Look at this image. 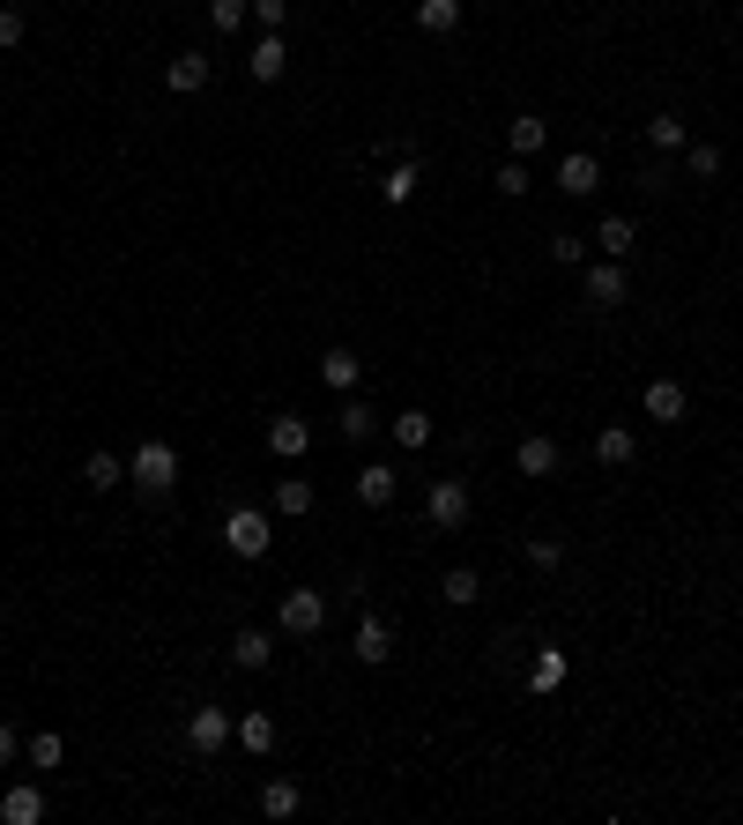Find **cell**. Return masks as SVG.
Instances as JSON below:
<instances>
[{
	"mask_svg": "<svg viewBox=\"0 0 743 825\" xmlns=\"http://www.w3.org/2000/svg\"><path fill=\"white\" fill-rule=\"evenodd\" d=\"M223 550L260 566V558L276 550V529H268V513H260V506H231V513H223Z\"/></svg>",
	"mask_w": 743,
	"mask_h": 825,
	"instance_id": "1",
	"label": "cell"
},
{
	"mask_svg": "<svg viewBox=\"0 0 743 825\" xmlns=\"http://www.w3.org/2000/svg\"><path fill=\"white\" fill-rule=\"evenodd\" d=\"M126 476H134L142 492H157V498H165L171 484H179V454H171L165 439H142V447H134V461H126Z\"/></svg>",
	"mask_w": 743,
	"mask_h": 825,
	"instance_id": "2",
	"label": "cell"
},
{
	"mask_svg": "<svg viewBox=\"0 0 743 825\" xmlns=\"http://www.w3.org/2000/svg\"><path fill=\"white\" fill-rule=\"evenodd\" d=\"M239 737V714H223V706H194V721H186V743H194V759H216L223 743Z\"/></svg>",
	"mask_w": 743,
	"mask_h": 825,
	"instance_id": "3",
	"label": "cell"
},
{
	"mask_svg": "<svg viewBox=\"0 0 743 825\" xmlns=\"http://www.w3.org/2000/svg\"><path fill=\"white\" fill-rule=\"evenodd\" d=\"M276 624H283V632H297V640H313V632L328 624V595H313V587H290L283 610H276Z\"/></svg>",
	"mask_w": 743,
	"mask_h": 825,
	"instance_id": "4",
	"label": "cell"
},
{
	"mask_svg": "<svg viewBox=\"0 0 743 825\" xmlns=\"http://www.w3.org/2000/svg\"><path fill=\"white\" fill-rule=\"evenodd\" d=\"M424 521L454 536L461 521H468V484H454V476H439V484H431V498H424Z\"/></svg>",
	"mask_w": 743,
	"mask_h": 825,
	"instance_id": "5",
	"label": "cell"
},
{
	"mask_svg": "<svg viewBox=\"0 0 743 825\" xmlns=\"http://www.w3.org/2000/svg\"><path fill=\"white\" fill-rule=\"evenodd\" d=\"M350 655L365 662V669L394 662V624H387V618H372V610H365V618H357V640H350Z\"/></svg>",
	"mask_w": 743,
	"mask_h": 825,
	"instance_id": "6",
	"label": "cell"
},
{
	"mask_svg": "<svg viewBox=\"0 0 743 825\" xmlns=\"http://www.w3.org/2000/svg\"><path fill=\"white\" fill-rule=\"evenodd\" d=\"M587 305H602V313H618L624 305V260H595V268H587Z\"/></svg>",
	"mask_w": 743,
	"mask_h": 825,
	"instance_id": "7",
	"label": "cell"
},
{
	"mask_svg": "<svg viewBox=\"0 0 743 825\" xmlns=\"http://www.w3.org/2000/svg\"><path fill=\"white\" fill-rule=\"evenodd\" d=\"M305 447H313V424H305V416H276V424H268V454L276 461H297Z\"/></svg>",
	"mask_w": 743,
	"mask_h": 825,
	"instance_id": "8",
	"label": "cell"
},
{
	"mask_svg": "<svg viewBox=\"0 0 743 825\" xmlns=\"http://www.w3.org/2000/svg\"><path fill=\"white\" fill-rule=\"evenodd\" d=\"M640 402H647V416H661V424H684V410H692V395H684L677 379H647Z\"/></svg>",
	"mask_w": 743,
	"mask_h": 825,
	"instance_id": "9",
	"label": "cell"
},
{
	"mask_svg": "<svg viewBox=\"0 0 743 825\" xmlns=\"http://www.w3.org/2000/svg\"><path fill=\"white\" fill-rule=\"evenodd\" d=\"M513 469H521V476H558V439L528 432V439L513 447Z\"/></svg>",
	"mask_w": 743,
	"mask_h": 825,
	"instance_id": "10",
	"label": "cell"
},
{
	"mask_svg": "<svg viewBox=\"0 0 743 825\" xmlns=\"http://www.w3.org/2000/svg\"><path fill=\"white\" fill-rule=\"evenodd\" d=\"M208 75H216V60H208V52H179V60L165 68V83L179 89V97H194V89H202Z\"/></svg>",
	"mask_w": 743,
	"mask_h": 825,
	"instance_id": "11",
	"label": "cell"
},
{
	"mask_svg": "<svg viewBox=\"0 0 743 825\" xmlns=\"http://www.w3.org/2000/svg\"><path fill=\"white\" fill-rule=\"evenodd\" d=\"M632 454H640V439H632L624 424H602V432H595V461H602V469H632Z\"/></svg>",
	"mask_w": 743,
	"mask_h": 825,
	"instance_id": "12",
	"label": "cell"
},
{
	"mask_svg": "<svg viewBox=\"0 0 743 825\" xmlns=\"http://www.w3.org/2000/svg\"><path fill=\"white\" fill-rule=\"evenodd\" d=\"M350 492H357V506H387V498H394V469H387V461H365V469L350 476Z\"/></svg>",
	"mask_w": 743,
	"mask_h": 825,
	"instance_id": "13",
	"label": "cell"
},
{
	"mask_svg": "<svg viewBox=\"0 0 743 825\" xmlns=\"http://www.w3.org/2000/svg\"><path fill=\"white\" fill-rule=\"evenodd\" d=\"M416 31H424V38H454L461 31V0H416Z\"/></svg>",
	"mask_w": 743,
	"mask_h": 825,
	"instance_id": "14",
	"label": "cell"
},
{
	"mask_svg": "<svg viewBox=\"0 0 743 825\" xmlns=\"http://www.w3.org/2000/svg\"><path fill=\"white\" fill-rule=\"evenodd\" d=\"M246 68H253V83H283V68H290V45L276 38V31H268V38L253 45V60H246Z\"/></svg>",
	"mask_w": 743,
	"mask_h": 825,
	"instance_id": "15",
	"label": "cell"
},
{
	"mask_svg": "<svg viewBox=\"0 0 743 825\" xmlns=\"http://www.w3.org/2000/svg\"><path fill=\"white\" fill-rule=\"evenodd\" d=\"M0 818H8V825H38L45 818V796L31 781H15L8 796H0Z\"/></svg>",
	"mask_w": 743,
	"mask_h": 825,
	"instance_id": "16",
	"label": "cell"
},
{
	"mask_svg": "<svg viewBox=\"0 0 743 825\" xmlns=\"http://www.w3.org/2000/svg\"><path fill=\"white\" fill-rule=\"evenodd\" d=\"M595 246H602V260H624V253L640 246V231H632V216H602V223H595Z\"/></svg>",
	"mask_w": 743,
	"mask_h": 825,
	"instance_id": "17",
	"label": "cell"
},
{
	"mask_svg": "<svg viewBox=\"0 0 743 825\" xmlns=\"http://www.w3.org/2000/svg\"><path fill=\"white\" fill-rule=\"evenodd\" d=\"M83 484H89V492H120V484H126V461L112 454V447H97V454L83 461Z\"/></svg>",
	"mask_w": 743,
	"mask_h": 825,
	"instance_id": "18",
	"label": "cell"
},
{
	"mask_svg": "<svg viewBox=\"0 0 743 825\" xmlns=\"http://www.w3.org/2000/svg\"><path fill=\"white\" fill-rule=\"evenodd\" d=\"M484 595V573L476 566H447V580H439V603H454V610H468Z\"/></svg>",
	"mask_w": 743,
	"mask_h": 825,
	"instance_id": "19",
	"label": "cell"
},
{
	"mask_svg": "<svg viewBox=\"0 0 743 825\" xmlns=\"http://www.w3.org/2000/svg\"><path fill=\"white\" fill-rule=\"evenodd\" d=\"M558 186H565V194H595V186H602V165H595L587 149H573V157L558 165Z\"/></svg>",
	"mask_w": 743,
	"mask_h": 825,
	"instance_id": "20",
	"label": "cell"
},
{
	"mask_svg": "<svg viewBox=\"0 0 743 825\" xmlns=\"http://www.w3.org/2000/svg\"><path fill=\"white\" fill-rule=\"evenodd\" d=\"M231 662H239V669H268V662H276V640H268L260 624H246V632L231 640Z\"/></svg>",
	"mask_w": 743,
	"mask_h": 825,
	"instance_id": "21",
	"label": "cell"
},
{
	"mask_svg": "<svg viewBox=\"0 0 743 825\" xmlns=\"http://www.w3.org/2000/svg\"><path fill=\"white\" fill-rule=\"evenodd\" d=\"M239 751H246V759H268V751H276V721H268V714H239Z\"/></svg>",
	"mask_w": 743,
	"mask_h": 825,
	"instance_id": "22",
	"label": "cell"
},
{
	"mask_svg": "<svg viewBox=\"0 0 743 825\" xmlns=\"http://www.w3.org/2000/svg\"><path fill=\"white\" fill-rule=\"evenodd\" d=\"M506 142H513V157H536L543 142H550V126H543V120H536V112H521V120L506 126Z\"/></svg>",
	"mask_w": 743,
	"mask_h": 825,
	"instance_id": "23",
	"label": "cell"
},
{
	"mask_svg": "<svg viewBox=\"0 0 743 825\" xmlns=\"http://www.w3.org/2000/svg\"><path fill=\"white\" fill-rule=\"evenodd\" d=\"M647 142H655L661 157H677V149H684V142H692V126L677 120V112H661V120H647Z\"/></svg>",
	"mask_w": 743,
	"mask_h": 825,
	"instance_id": "24",
	"label": "cell"
},
{
	"mask_svg": "<svg viewBox=\"0 0 743 825\" xmlns=\"http://www.w3.org/2000/svg\"><path fill=\"white\" fill-rule=\"evenodd\" d=\"M334 424H342V439H350V447H365L372 432H379V416H372L365 402H342V410H334Z\"/></svg>",
	"mask_w": 743,
	"mask_h": 825,
	"instance_id": "25",
	"label": "cell"
},
{
	"mask_svg": "<svg viewBox=\"0 0 743 825\" xmlns=\"http://www.w3.org/2000/svg\"><path fill=\"white\" fill-rule=\"evenodd\" d=\"M297 803H305V788L297 781H268L260 788V811H268V818H297Z\"/></svg>",
	"mask_w": 743,
	"mask_h": 825,
	"instance_id": "26",
	"label": "cell"
},
{
	"mask_svg": "<svg viewBox=\"0 0 743 825\" xmlns=\"http://www.w3.org/2000/svg\"><path fill=\"white\" fill-rule=\"evenodd\" d=\"M276 513L305 521V513H313V484H305V476H283V484H276Z\"/></svg>",
	"mask_w": 743,
	"mask_h": 825,
	"instance_id": "27",
	"label": "cell"
},
{
	"mask_svg": "<svg viewBox=\"0 0 743 825\" xmlns=\"http://www.w3.org/2000/svg\"><path fill=\"white\" fill-rule=\"evenodd\" d=\"M558 684H565V655H558V647H543L536 669H528V692H558Z\"/></svg>",
	"mask_w": 743,
	"mask_h": 825,
	"instance_id": "28",
	"label": "cell"
},
{
	"mask_svg": "<svg viewBox=\"0 0 743 825\" xmlns=\"http://www.w3.org/2000/svg\"><path fill=\"white\" fill-rule=\"evenodd\" d=\"M394 439H402L410 454H416V447H431V416H424V410H402V416H394Z\"/></svg>",
	"mask_w": 743,
	"mask_h": 825,
	"instance_id": "29",
	"label": "cell"
},
{
	"mask_svg": "<svg viewBox=\"0 0 743 825\" xmlns=\"http://www.w3.org/2000/svg\"><path fill=\"white\" fill-rule=\"evenodd\" d=\"M23 759H31L38 774H52V766L68 759V743H60V737H52V729H45V737H31V743H23Z\"/></svg>",
	"mask_w": 743,
	"mask_h": 825,
	"instance_id": "30",
	"label": "cell"
},
{
	"mask_svg": "<svg viewBox=\"0 0 743 825\" xmlns=\"http://www.w3.org/2000/svg\"><path fill=\"white\" fill-rule=\"evenodd\" d=\"M320 379H328V387H357V357H350V350H328V357H320Z\"/></svg>",
	"mask_w": 743,
	"mask_h": 825,
	"instance_id": "31",
	"label": "cell"
},
{
	"mask_svg": "<svg viewBox=\"0 0 743 825\" xmlns=\"http://www.w3.org/2000/svg\"><path fill=\"white\" fill-rule=\"evenodd\" d=\"M528 186H536V171L521 165V157H513V165H498V194H506V202H521Z\"/></svg>",
	"mask_w": 743,
	"mask_h": 825,
	"instance_id": "32",
	"label": "cell"
},
{
	"mask_svg": "<svg viewBox=\"0 0 743 825\" xmlns=\"http://www.w3.org/2000/svg\"><path fill=\"white\" fill-rule=\"evenodd\" d=\"M528 566L558 573V566H565V543H558V536H528Z\"/></svg>",
	"mask_w": 743,
	"mask_h": 825,
	"instance_id": "33",
	"label": "cell"
},
{
	"mask_svg": "<svg viewBox=\"0 0 743 825\" xmlns=\"http://www.w3.org/2000/svg\"><path fill=\"white\" fill-rule=\"evenodd\" d=\"M684 165H692V179H714L721 171V149L714 142H684Z\"/></svg>",
	"mask_w": 743,
	"mask_h": 825,
	"instance_id": "34",
	"label": "cell"
},
{
	"mask_svg": "<svg viewBox=\"0 0 743 825\" xmlns=\"http://www.w3.org/2000/svg\"><path fill=\"white\" fill-rule=\"evenodd\" d=\"M208 23L216 31H246V0H208Z\"/></svg>",
	"mask_w": 743,
	"mask_h": 825,
	"instance_id": "35",
	"label": "cell"
},
{
	"mask_svg": "<svg viewBox=\"0 0 743 825\" xmlns=\"http://www.w3.org/2000/svg\"><path fill=\"white\" fill-rule=\"evenodd\" d=\"M416 194V165H394V179H387V202H410Z\"/></svg>",
	"mask_w": 743,
	"mask_h": 825,
	"instance_id": "36",
	"label": "cell"
},
{
	"mask_svg": "<svg viewBox=\"0 0 743 825\" xmlns=\"http://www.w3.org/2000/svg\"><path fill=\"white\" fill-rule=\"evenodd\" d=\"M253 15L268 23V31H283V15H290V0H253Z\"/></svg>",
	"mask_w": 743,
	"mask_h": 825,
	"instance_id": "37",
	"label": "cell"
},
{
	"mask_svg": "<svg viewBox=\"0 0 743 825\" xmlns=\"http://www.w3.org/2000/svg\"><path fill=\"white\" fill-rule=\"evenodd\" d=\"M8 45H23V15H15V8H0V52H8Z\"/></svg>",
	"mask_w": 743,
	"mask_h": 825,
	"instance_id": "38",
	"label": "cell"
},
{
	"mask_svg": "<svg viewBox=\"0 0 743 825\" xmlns=\"http://www.w3.org/2000/svg\"><path fill=\"white\" fill-rule=\"evenodd\" d=\"M580 253H587V239H550V260H565V268H573Z\"/></svg>",
	"mask_w": 743,
	"mask_h": 825,
	"instance_id": "39",
	"label": "cell"
},
{
	"mask_svg": "<svg viewBox=\"0 0 743 825\" xmlns=\"http://www.w3.org/2000/svg\"><path fill=\"white\" fill-rule=\"evenodd\" d=\"M0 766H15V729L0 721Z\"/></svg>",
	"mask_w": 743,
	"mask_h": 825,
	"instance_id": "40",
	"label": "cell"
}]
</instances>
